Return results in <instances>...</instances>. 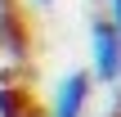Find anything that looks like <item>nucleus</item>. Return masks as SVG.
<instances>
[{
	"label": "nucleus",
	"instance_id": "nucleus-1",
	"mask_svg": "<svg viewBox=\"0 0 121 117\" xmlns=\"http://www.w3.org/2000/svg\"><path fill=\"white\" fill-rule=\"evenodd\" d=\"M94 72L103 86L121 81V32L112 23H94Z\"/></svg>",
	"mask_w": 121,
	"mask_h": 117
},
{
	"label": "nucleus",
	"instance_id": "nucleus-2",
	"mask_svg": "<svg viewBox=\"0 0 121 117\" xmlns=\"http://www.w3.org/2000/svg\"><path fill=\"white\" fill-rule=\"evenodd\" d=\"M90 104V77L85 72H67L58 81V95H54V113L49 117H81Z\"/></svg>",
	"mask_w": 121,
	"mask_h": 117
},
{
	"label": "nucleus",
	"instance_id": "nucleus-3",
	"mask_svg": "<svg viewBox=\"0 0 121 117\" xmlns=\"http://www.w3.org/2000/svg\"><path fill=\"white\" fill-rule=\"evenodd\" d=\"M0 117H40V113H36V104H31L22 90L4 86V90H0Z\"/></svg>",
	"mask_w": 121,
	"mask_h": 117
},
{
	"label": "nucleus",
	"instance_id": "nucleus-4",
	"mask_svg": "<svg viewBox=\"0 0 121 117\" xmlns=\"http://www.w3.org/2000/svg\"><path fill=\"white\" fill-rule=\"evenodd\" d=\"M112 9H117V23H112V27L121 32V0H112Z\"/></svg>",
	"mask_w": 121,
	"mask_h": 117
}]
</instances>
